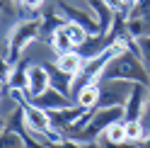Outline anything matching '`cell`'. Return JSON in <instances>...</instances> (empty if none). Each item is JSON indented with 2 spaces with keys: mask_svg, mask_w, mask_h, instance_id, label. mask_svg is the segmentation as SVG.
Here are the masks:
<instances>
[{
  "mask_svg": "<svg viewBox=\"0 0 150 148\" xmlns=\"http://www.w3.org/2000/svg\"><path fill=\"white\" fill-rule=\"evenodd\" d=\"M99 80H126V83H143L150 85V70L145 68V63L140 61L136 51H119L114 58L107 63L104 73Z\"/></svg>",
  "mask_w": 150,
  "mask_h": 148,
  "instance_id": "6da1fadb",
  "label": "cell"
},
{
  "mask_svg": "<svg viewBox=\"0 0 150 148\" xmlns=\"http://www.w3.org/2000/svg\"><path fill=\"white\" fill-rule=\"evenodd\" d=\"M41 39V20L34 17V20H24L10 32V46H12V63L20 61V53L27 51L29 46Z\"/></svg>",
  "mask_w": 150,
  "mask_h": 148,
  "instance_id": "7a4b0ae2",
  "label": "cell"
},
{
  "mask_svg": "<svg viewBox=\"0 0 150 148\" xmlns=\"http://www.w3.org/2000/svg\"><path fill=\"white\" fill-rule=\"evenodd\" d=\"M133 83L126 80H99V102L97 107H126Z\"/></svg>",
  "mask_w": 150,
  "mask_h": 148,
  "instance_id": "3957f363",
  "label": "cell"
},
{
  "mask_svg": "<svg viewBox=\"0 0 150 148\" xmlns=\"http://www.w3.org/2000/svg\"><path fill=\"white\" fill-rule=\"evenodd\" d=\"M56 10L63 15L65 22H78V24L85 27L90 34H99V22H97L95 12H92L90 7H80V5H75L73 0H61Z\"/></svg>",
  "mask_w": 150,
  "mask_h": 148,
  "instance_id": "277c9868",
  "label": "cell"
},
{
  "mask_svg": "<svg viewBox=\"0 0 150 148\" xmlns=\"http://www.w3.org/2000/svg\"><path fill=\"white\" fill-rule=\"evenodd\" d=\"M148 97H150V85L133 83L131 97H128V102H126V107H124V119H143Z\"/></svg>",
  "mask_w": 150,
  "mask_h": 148,
  "instance_id": "5b68a950",
  "label": "cell"
},
{
  "mask_svg": "<svg viewBox=\"0 0 150 148\" xmlns=\"http://www.w3.org/2000/svg\"><path fill=\"white\" fill-rule=\"evenodd\" d=\"M32 105L46 109V112H58V109H65V107H73L75 100L70 95H65V92L56 90V88H49L46 92H41V95H36L34 100H29Z\"/></svg>",
  "mask_w": 150,
  "mask_h": 148,
  "instance_id": "8992f818",
  "label": "cell"
},
{
  "mask_svg": "<svg viewBox=\"0 0 150 148\" xmlns=\"http://www.w3.org/2000/svg\"><path fill=\"white\" fill-rule=\"evenodd\" d=\"M22 114H24V124H27V129H32V131H36V134H46V131L53 126L51 114L46 112V109L32 105V102H27V105L22 107Z\"/></svg>",
  "mask_w": 150,
  "mask_h": 148,
  "instance_id": "52a82bcc",
  "label": "cell"
},
{
  "mask_svg": "<svg viewBox=\"0 0 150 148\" xmlns=\"http://www.w3.org/2000/svg\"><path fill=\"white\" fill-rule=\"evenodd\" d=\"M51 88V75L49 68L41 63H29V85H27V100H34Z\"/></svg>",
  "mask_w": 150,
  "mask_h": 148,
  "instance_id": "ba28073f",
  "label": "cell"
},
{
  "mask_svg": "<svg viewBox=\"0 0 150 148\" xmlns=\"http://www.w3.org/2000/svg\"><path fill=\"white\" fill-rule=\"evenodd\" d=\"M87 7L95 12L97 22H99V34H107L116 20V10H111L104 0H87Z\"/></svg>",
  "mask_w": 150,
  "mask_h": 148,
  "instance_id": "9c48e42d",
  "label": "cell"
},
{
  "mask_svg": "<svg viewBox=\"0 0 150 148\" xmlns=\"http://www.w3.org/2000/svg\"><path fill=\"white\" fill-rule=\"evenodd\" d=\"M3 85H7L10 90H27V85H29V63L20 58V61L12 66L10 78H7Z\"/></svg>",
  "mask_w": 150,
  "mask_h": 148,
  "instance_id": "30bf717a",
  "label": "cell"
},
{
  "mask_svg": "<svg viewBox=\"0 0 150 148\" xmlns=\"http://www.w3.org/2000/svg\"><path fill=\"white\" fill-rule=\"evenodd\" d=\"M56 66H58L63 73H68V75H78V73L82 70V66H85V58L80 56V51H68V53H61V56H56Z\"/></svg>",
  "mask_w": 150,
  "mask_h": 148,
  "instance_id": "8fae6325",
  "label": "cell"
},
{
  "mask_svg": "<svg viewBox=\"0 0 150 148\" xmlns=\"http://www.w3.org/2000/svg\"><path fill=\"white\" fill-rule=\"evenodd\" d=\"M75 105H80L82 109H97L99 102V83H92V85H85L82 90H78L73 95Z\"/></svg>",
  "mask_w": 150,
  "mask_h": 148,
  "instance_id": "7c38bea8",
  "label": "cell"
},
{
  "mask_svg": "<svg viewBox=\"0 0 150 148\" xmlns=\"http://www.w3.org/2000/svg\"><path fill=\"white\" fill-rule=\"evenodd\" d=\"M46 68H49V75H51V88H56V90H61V92L73 97V75L63 73L56 63H46Z\"/></svg>",
  "mask_w": 150,
  "mask_h": 148,
  "instance_id": "4fadbf2b",
  "label": "cell"
},
{
  "mask_svg": "<svg viewBox=\"0 0 150 148\" xmlns=\"http://www.w3.org/2000/svg\"><path fill=\"white\" fill-rule=\"evenodd\" d=\"M51 49L56 51V56H61V53H68V51H75V44H73V39L68 36V32H65V24L63 27H58L53 34H51Z\"/></svg>",
  "mask_w": 150,
  "mask_h": 148,
  "instance_id": "5bb4252c",
  "label": "cell"
},
{
  "mask_svg": "<svg viewBox=\"0 0 150 148\" xmlns=\"http://www.w3.org/2000/svg\"><path fill=\"white\" fill-rule=\"evenodd\" d=\"M102 138H104V141H109V143H114V146L128 143V138H126V119H116L114 124H109Z\"/></svg>",
  "mask_w": 150,
  "mask_h": 148,
  "instance_id": "9a60e30c",
  "label": "cell"
},
{
  "mask_svg": "<svg viewBox=\"0 0 150 148\" xmlns=\"http://www.w3.org/2000/svg\"><path fill=\"white\" fill-rule=\"evenodd\" d=\"M148 136V129L143 126L140 119H126V138L128 143H140Z\"/></svg>",
  "mask_w": 150,
  "mask_h": 148,
  "instance_id": "2e32d148",
  "label": "cell"
},
{
  "mask_svg": "<svg viewBox=\"0 0 150 148\" xmlns=\"http://www.w3.org/2000/svg\"><path fill=\"white\" fill-rule=\"evenodd\" d=\"M65 32H68V36L73 39V44H75V49H80V46H85V41L90 39V32L85 29L82 24H78V22H65Z\"/></svg>",
  "mask_w": 150,
  "mask_h": 148,
  "instance_id": "e0dca14e",
  "label": "cell"
},
{
  "mask_svg": "<svg viewBox=\"0 0 150 148\" xmlns=\"http://www.w3.org/2000/svg\"><path fill=\"white\" fill-rule=\"evenodd\" d=\"M20 134H22V138H24V148H51L49 141H46L41 134H36V131H32V129H27V124L20 129Z\"/></svg>",
  "mask_w": 150,
  "mask_h": 148,
  "instance_id": "ac0fdd59",
  "label": "cell"
},
{
  "mask_svg": "<svg viewBox=\"0 0 150 148\" xmlns=\"http://www.w3.org/2000/svg\"><path fill=\"white\" fill-rule=\"evenodd\" d=\"M133 51L140 56V61H143L145 68L150 70V34L148 36H138L136 44H133Z\"/></svg>",
  "mask_w": 150,
  "mask_h": 148,
  "instance_id": "d6986e66",
  "label": "cell"
},
{
  "mask_svg": "<svg viewBox=\"0 0 150 148\" xmlns=\"http://www.w3.org/2000/svg\"><path fill=\"white\" fill-rule=\"evenodd\" d=\"M3 148H24V138L15 129H3Z\"/></svg>",
  "mask_w": 150,
  "mask_h": 148,
  "instance_id": "ffe728a7",
  "label": "cell"
},
{
  "mask_svg": "<svg viewBox=\"0 0 150 148\" xmlns=\"http://www.w3.org/2000/svg\"><path fill=\"white\" fill-rule=\"evenodd\" d=\"M17 3H20V7L24 12H34V10H41L44 0H17Z\"/></svg>",
  "mask_w": 150,
  "mask_h": 148,
  "instance_id": "44dd1931",
  "label": "cell"
},
{
  "mask_svg": "<svg viewBox=\"0 0 150 148\" xmlns=\"http://www.w3.org/2000/svg\"><path fill=\"white\" fill-rule=\"evenodd\" d=\"M104 3L111 7V10H116V12H124V10L128 12V10H131V5L126 3V0H104Z\"/></svg>",
  "mask_w": 150,
  "mask_h": 148,
  "instance_id": "7402d4cb",
  "label": "cell"
},
{
  "mask_svg": "<svg viewBox=\"0 0 150 148\" xmlns=\"http://www.w3.org/2000/svg\"><path fill=\"white\" fill-rule=\"evenodd\" d=\"M140 122H143V126L150 134V97H148V105H145V112H143V119H140Z\"/></svg>",
  "mask_w": 150,
  "mask_h": 148,
  "instance_id": "603a6c76",
  "label": "cell"
},
{
  "mask_svg": "<svg viewBox=\"0 0 150 148\" xmlns=\"http://www.w3.org/2000/svg\"><path fill=\"white\" fill-rule=\"evenodd\" d=\"M138 146H140V148H150V134H148V136H145V138H143V141H140Z\"/></svg>",
  "mask_w": 150,
  "mask_h": 148,
  "instance_id": "cb8c5ba5",
  "label": "cell"
},
{
  "mask_svg": "<svg viewBox=\"0 0 150 148\" xmlns=\"http://www.w3.org/2000/svg\"><path fill=\"white\" fill-rule=\"evenodd\" d=\"M126 3H128V5H136V3H138V0H126Z\"/></svg>",
  "mask_w": 150,
  "mask_h": 148,
  "instance_id": "d4e9b609",
  "label": "cell"
},
{
  "mask_svg": "<svg viewBox=\"0 0 150 148\" xmlns=\"http://www.w3.org/2000/svg\"><path fill=\"white\" fill-rule=\"evenodd\" d=\"M133 148H140V146H133Z\"/></svg>",
  "mask_w": 150,
  "mask_h": 148,
  "instance_id": "484cf974",
  "label": "cell"
}]
</instances>
